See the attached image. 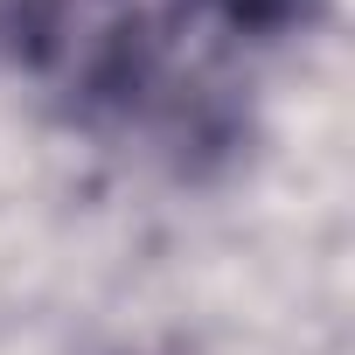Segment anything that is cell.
Masks as SVG:
<instances>
[{"label":"cell","mask_w":355,"mask_h":355,"mask_svg":"<svg viewBox=\"0 0 355 355\" xmlns=\"http://www.w3.org/2000/svg\"><path fill=\"white\" fill-rule=\"evenodd\" d=\"M196 8L209 21L237 28V35H286V28H300V21L320 15V0H196Z\"/></svg>","instance_id":"2"},{"label":"cell","mask_w":355,"mask_h":355,"mask_svg":"<svg viewBox=\"0 0 355 355\" xmlns=\"http://www.w3.org/2000/svg\"><path fill=\"white\" fill-rule=\"evenodd\" d=\"M0 63L84 119H146L167 91V42L146 0H0Z\"/></svg>","instance_id":"1"}]
</instances>
